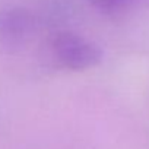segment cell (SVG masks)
<instances>
[{"instance_id": "cell-2", "label": "cell", "mask_w": 149, "mask_h": 149, "mask_svg": "<svg viewBox=\"0 0 149 149\" xmlns=\"http://www.w3.org/2000/svg\"><path fill=\"white\" fill-rule=\"evenodd\" d=\"M35 28L34 15L24 8L0 10V42L5 45H21Z\"/></svg>"}, {"instance_id": "cell-1", "label": "cell", "mask_w": 149, "mask_h": 149, "mask_svg": "<svg viewBox=\"0 0 149 149\" xmlns=\"http://www.w3.org/2000/svg\"><path fill=\"white\" fill-rule=\"evenodd\" d=\"M50 51L57 66L72 72L88 70L102 60L97 44L72 31L56 32L50 40Z\"/></svg>"}, {"instance_id": "cell-3", "label": "cell", "mask_w": 149, "mask_h": 149, "mask_svg": "<svg viewBox=\"0 0 149 149\" xmlns=\"http://www.w3.org/2000/svg\"><path fill=\"white\" fill-rule=\"evenodd\" d=\"M142 0H89L91 6L105 16H120L136 8Z\"/></svg>"}]
</instances>
